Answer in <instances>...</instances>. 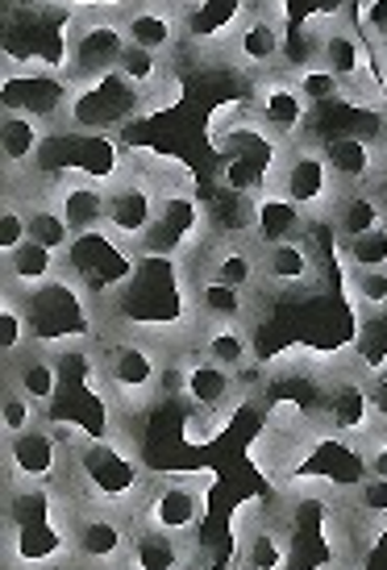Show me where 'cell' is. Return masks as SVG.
<instances>
[{"instance_id": "cell-1", "label": "cell", "mask_w": 387, "mask_h": 570, "mask_svg": "<svg viewBox=\"0 0 387 570\" xmlns=\"http://www.w3.org/2000/svg\"><path fill=\"white\" fill-rule=\"evenodd\" d=\"M4 567H71V495L63 488H13V483H4Z\"/></svg>"}, {"instance_id": "cell-2", "label": "cell", "mask_w": 387, "mask_h": 570, "mask_svg": "<svg viewBox=\"0 0 387 570\" xmlns=\"http://www.w3.org/2000/svg\"><path fill=\"white\" fill-rule=\"evenodd\" d=\"M171 350L155 337L129 330H105L97 342L100 354V380H105V396L113 409V433H121L126 416H142L150 404L167 396V366H171Z\"/></svg>"}, {"instance_id": "cell-3", "label": "cell", "mask_w": 387, "mask_h": 570, "mask_svg": "<svg viewBox=\"0 0 387 570\" xmlns=\"http://www.w3.org/2000/svg\"><path fill=\"white\" fill-rule=\"evenodd\" d=\"M146 483H150V475H146L142 459L133 454L126 433H100V438L71 445L63 479V491L71 495V504L133 512Z\"/></svg>"}, {"instance_id": "cell-4", "label": "cell", "mask_w": 387, "mask_h": 570, "mask_svg": "<svg viewBox=\"0 0 387 570\" xmlns=\"http://www.w3.org/2000/svg\"><path fill=\"white\" fill-rule=\"evenodd\" d=\"M21 301H26V313H30L33 346L50 350V354L97 346L105 330H109V313L71 275H59L50 287L33 292V296H21Z\"/></svg>"}, {"instance_id": "cell-5", "label": "cell", "mask_w": 387, "mask_h": 570, "mask_svg": "<svg viewBox=\"0 0 387 570\" xmlns=\"http://www.w3.org/2000/svg\"><path fill=\"white\" fill-rule=\"evenodd\" d=\"M129 50L126 26H121V13L105 9V4H88V9H76L63 26V55H59V67L71 83H88V80H105L121 67V55Z\"/></svg>"}, {"instance_id": "cell-6", "label": "cell", "mask_w": 387, "mask_h": 570, "mask_svg": "<svg viewBox=\"0 0 387 570\" xmlns=\"http://www.w3.org/2000/svg\"><path fill=\"white\" fill-rule=\"evenodd\" d=\"M138 271H142L138 246L121 242L117 234H109V229L71 238V246L63 250V275H71L105 313H109V304L133 284Z\"/></svg>"}, {"instance_id": "cell-7", "label": "cell", "mask_w": 387, "mask_h": 570, "mask_svg": "<svg viewBox=\"0 0 387 570\" xmlns=\"http://www.w3.org/2000/svg\"><path fill=\"white\" fill-rule=\"evenodd\" d=\"M209 242H212L209 208L196 196L192 179H183V184H176V188L167 191V200L159 208V222L142 238L138 254L142 258H171V263H188L192 267Z\"/></svg>"}, {"instance_id": "cell-8", "label": "cell", "mask_w": 387, "mask_h": 570, "mask_svg": "<svg viewBox=\"0 0 387 570\" xmlns=\"http://www.w3.org/2000/svg\"><path fill=\"white\" fill-rule=\"evenodd\" d=\"M284 196H288L291 205H300L312 217V225L321 222L329 225L334 217V208L341 200V184L329 159H325L321 142L308 134L300 142H288L284 146V155H279V167H275V184Z\"/></svg>"}, {"instance_id": "cell-9", "label": "cell", "mask_w": 387, "mask_h": 570, "mask_svg": "<svg viewBox=\"0 0 387 570\" xmlns=\"http://www.w3.org/2000/svg\"><path fill=\"white\" fill-rule=\"evenodd\" d=\"M288 33H291L288 17L275 13L267 0H242V13H238V21L221 38V59L234 71H242L246 80L267 76L284 59Z\"/></svg>"}, {"instance_id": "cell-10", "label": "cell", "mask_w": 387, "mask_h": 570, "mask_svg": "<svg viewBox=\"0 0 387 570\" xmlns=\"http://www.w3.org/2000/svg\"><path fill=\"white\" fill-rule=\"evenodd\" d=\"M133 512L71 504V567L76 570H129Z\"/></svg>"}, {"instance_id": "cell-11", "label": "cell", "mask_w": 387, "mask_h": 570, "mask_svg": "<svg viewBox=\"0 0 387 570\" xmlns=\"http://www.w3.org/2000/svg\"><path fill=\"white\" fill-rule=\"evenodd\" d=\"M146 112H150V100H146L138 88H129L113 71V76H105V80L71 83L63 126L83 129V134H109V138H117L129 121H138Z\"/></svg>"}, {"instance_id": "cell-12", "label": "cell", "mask_w": 387, "mask_h": 570, "mask_svg": "<svg viewBox=\"0 0 387 570\" xmlns=\"http://www.w3.org/2000/svg\"><path fill=\"white\" fill-rule=\"evenodd\" d=\"M205 495H209V475H159L146 483L133 521L192 541L205 521Z\"/></svg>"}, {"instance_id": "cell-13", "label": "cell", "mask_w": 387, "mask_h": 570, "mask_svg": "<svg viewBox=\"0 0 387 570\" xmlns=\"http://www.w3.org/2000/svg\"><path fill=\"white\" fill-rule=\"evenodd\" d=\"M4 109L30 112L38 121H47L50 129L63 126L67 100H71V80L63 76L59 63L47 59H9L4 55Z\"/></svg>"}, {"instance_id": "cell-14", "label": "cell", "mask_w": 387, "mask_h": 570, "mask_svg": "<svg viewBox=\"0 0 387 570\" xmlns=\"http://www.w3.org/2000/svg\"><path fill=\"white\" fill-rule=\"evenodd\" d=\"M167 396L188 400L196 412H238V404H246L238 392V375L217 366L209 354L188 342V346L171 350V366H167Z\"/></svg>"}, {"instance_id": "cell-15", "label": "cell", "mask_w": 387, "mask_h": 570, "mask_svg": "<svg viewBox=\"0 0 387 570\" xmlns=\"http://www.w3.org/2000/svg\"><path fill=\"white\" fill-rule=\"evenodd\" d=\"M67 450L63 433L42 421L21 438L4 442V483L13 488H63L67 479Z\"/></svg>"}, {"instance_id": "cell-16", "label": "cell", "mask_w": 387, "mask_h": 570, "mask_svg": "<svg viewBox=\"0 0 387 570\" xmlns=\"http://www.w3.org/2000/svg\"><path fill=\"white\" fill-rule=\"evenodd\" d=\"M250 109L255 117L267 126L275 142H300L312 134V105H308V96L300 92V83L284 76V71H267V76H255L250 80Z\"/></svg>"}, {"instance_id": "cell-17", "label": "cell", "mask_w": 387, "mask_h": 570, "mask_svg": "<svg viewBox=\"0 0 387 570\" xmlns=\"http://www.w3.org/2000/svg\"><path fill=\"white\" fill-rule=\"evenodd\" d=\"M121 26H126L129 47L171 59L176 47L192 30V17L179 0H126Z\"/></svg>"}, {"instance_id": "cell-18", "label": "cell", "mask_w": 387, "mask_h": 570, "mask_svg": "<svg viewBox=\"0 0 387 570\" xmlns=\"http://www.w3.org/2000/svg\"><path fill=\"white\" fill-rule=\"evenodd\" d=\"M258 271L267 292H308V287H321L325 279L321 250L312 238L258 246Z\"/></svg>"}, {"instance_id": "cell-19", "label": "cell", "mask_w": 387, "mask_h": 570, "mask_svg": "<svg viewBox=\"0 0 387 570\" xmlns=\"http://www.w3.org/2000/svg\"><path fill=\"white\" fill-rule=\"evenodd\" d=\"M47 196L63 213L71 238L97 234L109 222V184L83 179V175H59V179H47Z\"/></svg>"}, {"instance_id": "cell-20", "label": "cell", "mask_w": 387, "mask_h": 570, "mask_svg": "<svg viewBox=\"0 0 387 570\" xmlns=\"http://www.w3.org/2000/svg\"><path fill=\"white\" fill-rule=\"evenodd\" d=\"M192 275L212 279V284L238 287V292H246V296L267 292V287H262V271H258V242L255 238H242V242L212 238L209 246H205V254L192 263Z\"/></svg>"}, {"instance_id": "cell-21", "label": "cell", "mask_w": 387, "mask_h": 570, "mask_svg": "<svg viewBox=\"0 0 387 570\" xmlns=\"http://www.w3.org/2000/svg\"><path fill=\"white\" fill-rule=\"evenodd\" d=\"M325 421L334 433H346V438H367L375 425H379V412H375L371 387L363 380V371H338L329 387H325Z\"/></svg>"}, {"instance_id": "cell-22", "label": "cell", "mask_w": 387, "mask_h": 570, "mask_svg": "<svg viewBox=\"0 0 387 570\" xmlns=\"http://www.w3.org/2000/svg\"><path fill=\"white\" fill-rule=\"evenodd\" d=\"M50 142V126L30 112L0 109V163L9 179H33L42 150Z\"/></svg>"}, {"instance_id": "cell-23", "label": "cell", "mask_w": 387, "mask_h": 570, "mask_svg": "<svg viewBox=\"0 0 387 570\" xmlns=\"http://www.w3.org/2000/svg\"><path fill=\"white\" fill-rule=\"evenodd\" d=\"M317 142H321L325 159H329V167L338 175L341 191L367 188L375 175L387 167L384 150L375 142V134H346V129H341V134H325Z\"/></svg>"}, {"instance_id": "cell-24", "label": "cell", "mask_w": 387, "mask_h": 570, "mask_svg": "<svg viewBox=\"0 0 387 570\" xmlns=\"http://www.w3.org/2000/svg\"><path fill=\"white\" fill-rule=\"evenodd\" d=\"M4 383L17 387L21 396H30L42 412H50L63 396V366L59 354H50L42 346H30L26 354H17L13 363H4Z\"/></svg>"}, {"instance_id": "cell-25", "label": "cell", "mask_w": 387, "mask_h": 570, "mask_svg": "<svg viewBox=\"0 0 387 570\" xmlns=\"http://www.w3.org/2000/svg\"><path fill=\"white\" fill-rule=\"evenodd\" d=\"M59 275H63V254L47 250L38 242H21L17 250L0 254V279L4 287H13L17 296H33L54 284Z\"/></svg>"}, {"instance_id": "cell-26", "label": "cell", "mask_w": 387, "mask_h": 570, "mask_svg": "<svg viewBox=\"0 0 387 570\" xmlns=\"http://www.w3.org/2000/svg\"><path fill=\"white\" fill-rule=\"evenodd\" d=\"M192 346L200 354H209L217 366L226 371H246L258 363L255 354V330L246 321H200Z\"/></svg>"}, {"instance_id": "cell-27", "label": "cell", "mask_w": 387, "mask_h": 570, "mask_svg": "<svg viewBox=\"0 0 387 570\" xmlns=\"http://www.w3.org/2000/svg\"><path fill=\"white\" fill-rule=\"evenodd\" d=\"M312 238V217L300 205H291L279 188H267L255 200V242L275 246V242H300Z\"/></svg>"}, {"instance_id": "cell-28", "label": "cell", "mask_w": 387, "mask_h": 570, "mask_svg": "<svg viewBox=\"0 0 387 570\" xmlns=\"http://www.w3.org/2000/svg\"><path fill=\"white\" fill-rule=\"evenodd\" d=\"M129 570H196L192 541L138 524L133 529V550H129Z\"/></svg>"}, {"instance_id": "cell-29", "label": "cell", "mask_w": 387, "mask_h": 570, "mask_svg": "<svg viewBox=\"0 0 387 570\" xmlns=\"http://www.w3.org/2000/svg\"><path fill=\"white\" fill-rule=\"evenodd\" d=\"M291 538L275 521L250 524L238 538V570H288Z\"/></svg>"}, {"instance_id": "cell-30", "label": "cell", "mask_w": 387, "mask_h": 570, "mask_svg": "<svg viewBox=\"0 0 387 570\" xmlns=\"http://www.w3.org/2000/svg\"><path fill=\"white\" fill-rule=\"evenodd\" d=\"M329 229H334V238H341V242L363 238V234H375V229H387L384 200H379L371 188L341 191L338 208H334V217H329Z\"/></svg>"}, {"instance_id": "cell-31", "label": "cell", "mask_w": 387, "mask_h": 570, "mask_svg": "<svg viewBox=\"0 0 387 570\" xmlns=\"http://www.w3.org/2000/svg\"><path fill=\"white\" fill-rule=\"evenodd\" d=\"M13 196L26 200V229H30V242L63 254L67 246H71V229H67L63 213L54 208V200L47 196V184L38 191H13Z\"/></svg>"}, {"instance_id": "cell-32", "label": "cell", "mask_w": 387, "mask_h": 570, "mask_svg": "<svg viewBox=\"0 0 387 570\" xmlns=\"http://www.w3.org/2000/svg\"><path fill=\"white\" fill-rule=\"evenodd\" d=\"M258 296H246L238 287L212 284V279H200L196 275V317L200 321H246L255 317Z\"/></svg>"}, {"instance_id": "cell-33", "label": "cell", "mask_w": 387, "mask_h": 570, "mask_svg": "<svg viewBox=\"0 0 387 570\" xmlns=\"http://www.w3.org/2000/svg\"><path fill=\"white\" fill-rule=\"evenodd\" d=\"M205 208H209V229H212V238H221V242L255 238V200H250V196L217 191L212 200H205Z\"/></svg>"}, {"instance_id": "cell-34", "label": "cell", "mask_w": 387, "mask_h": 570, "mask_svg": "<svg viewBox=\"0 0 387 570\" xmlns=\"http://www.w3.org/2000/svg\"><path fill=\"white\" fill-rule=\"evenodd\" d=\"M30 346H33V333H30L26 301L17 296L13 287H0V354H4V363H13L17 354H26Z\"/></svg>"}, {"instance_id": "cell-35", "label": "cell", "mask_w": 387, "mask_h": 570, "mask_svg": "<svg viewBox=\"0 0 387 570\" xmlns=\"http://www.w3.org/2000/svg\"><path fill=\"white\" fill-rule=\"evenodd\" d=\"M346 275V296L355 304L358 325L387 313V271H341Z\"/></svg>"}, {"instance_id": "cell-36", "label": "cell", "mask_w": 387, "mask_h": 570, "mask_svg": "<svg viewBox=\"0 0 387 570\" xmlns=\"http://www.w3.org/2000/svg\"><path fill=\"white\" fill-rule=\"evenodd\" d=\"M338 242V263L341 271H387V229L363 234V238Z\"/></svg>"}, {"instance_id": "cell-37", "label": "cell", "mask_w": 387, "mask_h": 570, "mask_svg": "<svg viewBox=\"0 0 387 570\" xmlns=\"http://www.w3.org/2000/svg\"><path fill=\"white\" fill-rule=\"evenodd\" d=\"M47 421V412L38 409L30 396H21L17 387L4 383V392H0V438L9 442V438H21V433H30L33 425H42Z\"/></svg>"}, {"instance_id": "cell-38", "label": "cell", "mask_w": 387, "mask_h": 570, "mask_svg": "<svg viewBox=\"0 0 387 570\" xmlns=\"http://www.w3.org/2000/svg\"><path fill=\"white\" fill-rule=\"evenodd\" d=\"M350 512H355L358 521L371 524V529H379L387 521V479H375V475L358 479L355 495H350Z\"/></svg>"}, {"instance_id": "cell-39", "label": "cell", "mask_w": 387, "mask_h": 570, "mask_svg": "<svg viewBox=\"0 0 387 570\" xmlns=\"http://www.w3.org/2000/svg\"><path fill=\"white\" fill-rule=\"evenodd\" d=\"M296 83H300V92L308 96V105H312V109H325V105H341V100H346V88H341L338 76H334L325 63L300 71Z\"/></svg>"}, {"instance_id": "cell-40", "label": "cell", "mask_w": 387, "mask_h": 570, "mask_svg": "<svg viewBox=\"0 0 387 570\" xmlns=\"http://www.w3.org/2000/svg\"><path fill=\"white\" fill-rule=\"evenodd\" d=\"M21 242H30V229H26V200L4 191V205H0V254L17 250Z\"/></svg>"}, {"instance_id": "cell-41", "label": "cell", "mask_w": 387, "mask_h": 570, "mask_svg": "<svg viewBox=\"0 0 387 570\" xmlns=\"http://www.w3.org/2000/svg\"><path fill=\"white\" fill-rule=\"evenodd\" d=\"M355 26L367 38V47L379 50L387 42V0H355Z\"/></svg>"}, {"instance_id": "cell-42", "label": "cell", "mask_w": 387, "mask_h": 570, "mask_svg": "<svg viewBox=\"0 0 387 570\" xmlns=\"http://www.w3.org/2000/svg\"><path fill=\"white\" fill-rule=\"evenodd\" d=\"M358 466H363V475L387 479V421L384 416H379V425L358 442Z\"/></svg>"}, {"instance_id": "cell-43", "label": "cell", "mask_w": 387, "mask_h": 570, "mask_svg": "<svg viewBox=\"0 0 387 570\" xmlns=\"http://www.w3.org/2000/svg\"><path fill=\"white\" fill-rule=\"evenodd\" d=\"M375 76H379V88H384V100H387V55L384 50H375Z\"/></svg>"}, {"instance_id": "cell-44", "label": "cell", "mask_w": 387, "mask_h": 570, "mask_svg": "<svg viewBox=\"0 0 387 570\" xmlns=\"http://www.w3.org/2000/svg\"><path fill=\"white\" fill-rule=\"evenodd\" d=\"M375 142H379V150H384V159H387V112L379 117V129H375Z\"/></svg>"}, {"instance_id": "cell-45", "label": "cell", "mask_w": 387, "mask_h": 570, "mask_svg": "<svg viewBox=\"0 0 387 570\" xmlns=\"http://www.w3.org/2000/svg\"><path fill=\"white\" fill-rule=\"evenodd\" d=\"M379 50H384V55H387V42H384V47H379Z\"/></svg>"}, {"instance_id": "cell-46", "label": "cell", "mask_w": 387, "mask_h": 570, "mask_svg": "<svg viewBox=\"0 0 387 570\" xmlns=\"http://www.w3.org/2000/svg\"><path fill=\"white\" fill-rule=\"evenodd\" d=\"M63 570H76V567H63Z\"/></svg>"}]
</instances>
